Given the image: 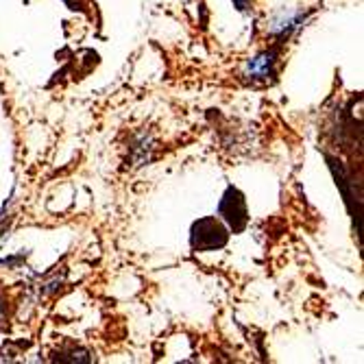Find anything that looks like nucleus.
<instances>
[{
    "mask_svg": "<svg viewBox=\"0 0 364 364\" xmlns=\"http://www.w3.org/2000/svg\"><path fill=\"white\" fill-rule=\"evenodd\" d=\"M229 240V231L227 227L216 220L214 216H208V218H201L196 220L190 229V245L194 251H218L227 245Z\"/></svg>",
    "mask_w": 364,
    "mask_h": 364,
    "instance_id": "f257e3e1",
    "label": "nucleus"
},
{
    "mask_svg": "<svg viewBox=\"0 0 364 364\" xmlns=\"http://www.w3.org/2000/svg\"><path fill=\"white\" fill-rule=\"evenodd\" d=\"M247 77L251 81H269L275 77V50H264L249 59Z\"/></svg>",
    "mask_w": 364,
    "mask_h": 364,
    "instance_id": "7ed1b4c3",
    "label": "nucleus"
},
{
    "mask_svg": "<svg viewBox=\"0 0 364 364\" xmlns=\"http://www.w3.org/2000/svg\"><path fill=\"white\" fill-rule=\"evenodd\" d=\"M234 3H236V7H238L240 11H245V9H247V0H234Z\"/></svg>",
    "mask_w": 364,
    "mask_h": 364,
    "instance_id": "423d86ee",
    "label": "nucleus"
},
{
    "mask_svg": "<svg viewBox=\"0 0 364 364\" xmlns=\"http://www.w3.org/2000/svg\"><path fill=\"white\" fill-rule=\"evenodd\" d=\"M218 214L225 218V223L231 227V231H234V234H240V231H245V227L249 223V212H247L245 194L238 188L229 186L227 192L220 198Z\"/></svg>",
    "mask_w": 364,
    "mask_h": 364,
    "instance_id": "f03ea898",
    "label": "nucleus"
},
{
    "mask_svg": "<svg viewBox=\"0 0 364 364\" xmlns=\"http://www.w3.org/2000/svg\"><path fill=\"white\" fill-rule=\"evenodd\" d=\"M65 3L70 5V9H77V5H75V0H65Z\"/></svg>",
    "mask_w": 364,
    "mask_h": 364,
    "instance_id": "0eeeda50",
    "label": "nucleus"
},
{
    "mask_svg": "<svg viewBox=\"0 0 364 364\" xmlns=\"http://www.w3.org/2000/svg\"><path fill=\"white\" fill-rule=\"evenodd\" d=\"M299 20H301V14H282L271 22V33L273 36L286 38L294 26H299Z\"/></svg>",
    "mask_w": 364,
    "mask_h": 364,
    "instance_id": "20e7f679",
    "label": "nucleus"
},
{
    "mask_svg": "<svg viewBox=\"0 0 364 364\" xmlns=\"http://www.w3.org/2000/svg\"><path fill=\"white\" fill-rule=\"evenodd\" d=\"M61 355H68V358H61V360H68V362H90V353L83 351V349H70V351H65Z\"/></svg>",
    "mask_w": 364,
    "mask_h": 364,
    "instance_id": "39448f33",
    "label": "nucleus"
}]
</instances>
